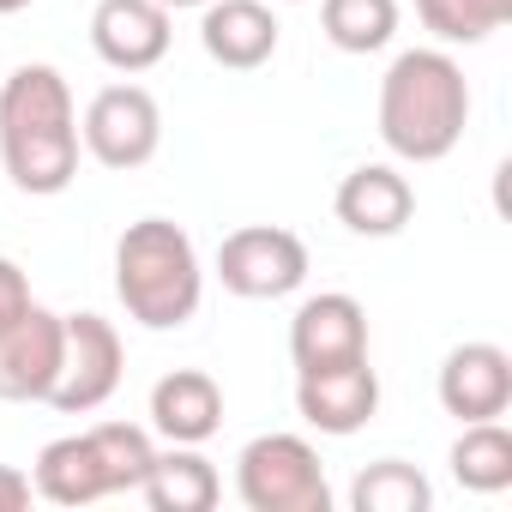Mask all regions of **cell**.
<instances>
[{"instance_id":"obj_1","label":"cell","mask_w":512,"mask_h":512,"mask_svg":"<svg viewBox=\"0 0 512 512\" xmlns=\"http://www.w3.org/2000/svg\"><path fill=\"white\" fill-rule=\"evenodd\" d=\"M79 157V109L61 67H13L0 79V169L13 175V187L31 199H55L79 181Z\"/></svg>"},{"instance_id":"obj_2","label":"cell","mask_w":512,"mask_h":512,"mask_svg":"<svg viewBox=\"0 0 512 512\" xmlns=\"http://www.w3.org/2000/svg\"><path fill=\"white\" fill-rule=\"evenodd\" d=\"M470 127V79L446 49H404L380 79V139L398 163H440Z\"/></svg>"},{"instance_id":"obj_3","label":"cell","mask_w":512,"mask_h":512,"mask_svg":"<svg viewBox=\"0 0 512 512\" xmlns=\"http://www.w3.org/2000/svg\"><path fill=\"white\" fill-rule=\"evenodd\" d=\"M115 296L145 332H181L205 302L199 247L175 217H139L115 241Z\"/></svg>"},{"instance_id":"obj_4","label":"cell","mask_w":512,"mask_h":512,"mask_svg":"<svg viewBox=\"0 0 512 512\" xmlns=\"http://www.w3.org/2000/svg\"><path fill=\"white\" fill-rule=\"evenodd\" d=\"M235 494L247 512H332V482L302 434H253L235 458Z\"/></svg>"},{"instance_id":"obj_5","label":"cell","mask_w":512,"mask_h":512,"mask_svg":"<svg viewBox=\"0 0 512 512\" xmlns=\"http://www.w3.org/2000/svg\"><path fill=\"white\" fill-rule=\"evenodd\" d=\"M217 284L241 302H284L308 284V241L284 223H241L217 241Z\"/></svg>"},{"instance_id":"obj_6","label":"cell","mask_w":512,"mask_h":512,"mask_svg":"<svg viewBox=\"0 0 512 512\" xmlns=\"http://www.w3.org/2000/svg\"><path fill=\"white\" fill-rule=\"evenodd\" d=\"M79 139L85 151L127 175V169H145L163 145V109L145 85H103L91 103H85V121H79Z\"/></svg>"},{"instance_id":"obj_7","label":"cell","mask_w":512,"mask_h":512,"mask_svg":"<svg viewBox=\"0 0 512 512\" xmlns=\"http://www.w3.org/2000/svg\"><path fill=\"white\" fill-rule=\"evenodd\" d=\"M121 368H127L121 332L103 314H67V350H61V374H55L49 404L61 416H91L115 398Z\"/></svg>"},{"instance_id":"obj_8","label":"cell","mask_w":512,"mask_h":512,"mask_svg":"<svg viewBox=\"0 0 512 512\" xmlns=\"http://www.w3.org/2000/svg\"><path fill=\"white\" fill-rule=\"evenodd\" d=\"M67 350V314L31 302L0 326V404H49Z\"/></svg>"},{"instance_id":"obj_9","label":"cell","mask_w":512,"mask_h":512,"mask_svg":"<svg viewBox=\"0 0 512 512\" xmlns=\"http://www.w3.org/2000/svg\"><path fill=\"white\" fill-rule=\"evenodd\" d=\"M296 416L314 434L350 440L380 416V374L368 368V356L338 362V368H308V374H296Z\"/></svg>"},{"instance_id":"obj_10","label":"cell","mask_w":512,"mask_h":512,"mask_svg":"<svg viewBox=\"0 0 512 512\" xmlns=\"http://www.w3.org/2000/svg\"><path fill=\"white\" fill-rule=\"evenodd\" d=\"M175 43V13L157 0H97L91 13V49L115 73H151Z\"/></svg>"},{"instance_id":"obj_11","label":"cell","mask_w":512,"mask_h":512,"mask_svg":"<svg viewBox=\"0 0 512 512\" xmlns=\"http://www.w3.org/2000/svg\"><path fill=\"white\" fill-rule=\"evenodd\" d=\"M368 356V308L344 290H320L296 308L290 320V362L296 374L308 368H338V362H362Z\"/></svg>"},{"instance_id":"obj_12","label":"cell","mask_w":512,"mask_h":512,"mask_svg":"<svg viewBox=\"0 0 512 512\" xmlns=\"http://www.w3.org/2000/svg\"><path fill=\"white\" fill-rule=\"evenodd\" d=\"M440 410L458 416V422H494L512 410V356L488 338L476 344H458L446 362H440Z\"/></svg>"},{"instance_id":"obj_13","label":"cell","mask_w":512,"mask_h":512,"mask_svg":"<svg viewBox=\"0 0 512 512\" xmlns=\"http://www.w3.org/2000/svg\"><path fill=\"white\" fill-rule=\"evenodd\" d=\"M332 211H338V223H344L350 235L386 241V235H404V229H410V217H416V187H410V175L392 169V163H362V169H350V175L338 181Z\"/></svg>"},{"instance_id":"obj_14","label":"cell","mask_w":512,"mask_h":512,"mask_svg":"<svg viewBox=\"0 0 512 512\" xmlns=\"http://www.w3.org/2000/svg\"><path fill=\"white\" fill-rule=\"evenodd\" d=\"M278 13L266 0H205L199 7V43L217 67L229 73H253L278 55Z\"/></svg>"},{"instance_id":"obj_15","label":"cell","mask_w":512,"mask_h":512,"mask_svg":"<svg viewBox=\"0 0 512 512\" xmlns=\"http://www.w3.org/2000/svg\"><path fill=\"white\" fill-rule=\"evenodd\" d=\"M223 428V386L205 368H175L151 386V434L169 446H205Z\"/></svg>"},{"instance_id":"obj_16","label":"cell","mask_w":512,"mask_h":512,"mask_svg":"<svg viewBox=\"0 0 512 512\" xmlns=\"http://www.w3.org/2000/svg\"><path fill=\"white\" fill-rule=\"evenodd\" d=\"M31 488H37V500H49V506H97V500H109L115 482H109V464H103L91 428L49 440V446L37 452V464H31Z\"/></svg>"},{"instance_id":"obj_17","label":"cell","mask_w":512,"mask_h":512,"mask_svg":"<svg viewBox=\"0 0 512 512\" xmlns=\"http://www.w3.org/2000/svg\"><path fill=\"white\" fill-rule=\"evenodd\" d=\"M139 494H145L151 512H211L217 494H223V476L199 446H169V452L151 458Z\"/></svg>"},{"instance_id":"obj_18","label":"cell","mask_w":512,"mask_h":512,"mask_svg":"<svg viewBox=\"0 0 512 512\" xmlns=\"http://www.w3.org/2000/svg\"><path fill=\"white\" fill-rule=\"evenodd\" d=\"M452 476L470 494H500L512 488V434L506 422H464V434L452 440Z\"/></svg>"},{"instance_id":"obj_19","label":"cell","mask_w":512,"mask_h":512,"mask_svg":"<svg viewBox=\"0 0 512 512\" xmlns=\"http://www.w3.org/2000/svg\"><path fill=\"white\" fill-rule=\"evenodd\" d=\"M320 31L344 55H380L398 37V0H320Z\"/></svg>"},{"instance_id":"obj_20","label":"cell","mask_w":512,"mask_h":512,"mask_svg":"<svg viewBox=\"0 0 512 512\" xmlns=\"http://www.w3.org/2000/svg\"><path fill=\"white\" fill-rule=\"evenodd\" d=\"M350 506H356V512H428V506H434V488H428V476H422L416 464L380 458V464H368V470L356 476Z\"/></svg>"},{"instance_id":"obj_21","label":"cell","mask_w":512,"mask_h":512,"mask_svg":"<svg viewBox=\"0 0 512 512\" xmlns=\"http://www.w3.org/2000/svg\"><path fill=\"white\" fill-rule=\"evenodd\" d=\"M416 19L440 43H488L512 19V0H416Z\"/></svg>"},{"instance_id":"obj_22","label":"cell","mask_w":512,"mask_h":512,"mask_svg":"<svg viewBox=\"0 0 512 512\" xmlns=\"http://www.w3.org/2000/svg\"><path fill=\"white\" fill-rule=\"evenodd\" d=\"M91 440H97V452H103V464H109L115 494H139V482H145V470H151V458H157L151 428H139V422H97Z\"/></svg>"},{"instance_id":"obj_23","label":"cell","mask_w":512,"mask_h":512,"mask_svg":"<svg viewBox=\"0 0 512 512\" xmlns=\"http://www.w3.org/2000/svg\"><path fill=\"white\" fill-rule=\"evenodd\" d=\"M31 302H37V296H31V278H25V266L0 253V326H7V320H19Z\"/></svg>"},{"instance_id":"obj_24","label":"cell","mask_w":512,"mask_h":512,"mask_svg":"<svg viewBox=\"0 0 512 512\" xmlns=\"http://www.w3.org/2000/svg\"><path fill=\"white\" fill-rule=\"evenodd\" d=\"M37 500V488H31V470H19V464H0V512H25Z\"/></svg>"},{"instance_id":"obj_25","label":"cell","mask_w":512,"mask_h":512,"mask_svg":"<svg viewBox=\"0 0 512 512\" xmlns=\"http://www.w3.org/2000/svg\"><path fill=\"white\" fill-rule=\"evenodd\" d=\"M157 7H169V13H187V7H205V0H157Z\"/></svg>"},{"instance_id":"obj_26","label":"cell","mask_w":512,"mask_h":512,"mask_svg":"<svg viewBox=\"0 0 512 512\" xmlns=\"http://www.w3.org/2000/svg\"><path fill=\"white\" fill-rule=\"evenodd\" d=\"M31 7V0H0V19H7V13H25Z\"/></svg>"},{"instance_id":"obj_27","label":"cell","mask_w":512,"mask_h":512,"mask_svg":"<svg viewBox=\"0 0 512 512\" xmlns=\"http://www.w3.org/2000/svg\"><path fill=\"white\" fill-rule=\"evenodd\" d=\"M284 7H302V0H284Z\"/></svg>"}]
</instances>
